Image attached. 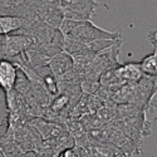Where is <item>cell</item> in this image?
<instances>
[{
	"label": "cell",
	"mask_w": 157,
	"mask_h": 157,
	"mask_svg": "<svg viewBox=\"0 0 157 157\" xmlns=\"http://www.w3.org/2000/svg\"><path fill=\"white\" fill-rule=\"evenodd\" d=\"M32 87V79L29 78V75L25 73V71H23L21 68L18 69V74H17V79H15V86L14 89L18 90L21 94H27L29 92V89Z\"/></svg>",
	"instance_id": "cell-9"
},
{
	"label": "cell",
	"mask_w": 157,
	"mask_h": 157,
	"mask_svg": "<svg viewBox=\"0 0 157 157\" xmlns=\"http://www.w3.org/2000/svg\"><path fill=\"white\" fill-rule=\"evenodd\" d=\"M147 40L151 43L153 52L151 54L143 57L140 60L141 69L145 74L148 75H157V30L150 32L147 35Z\"/></svg>",
	"instance_id": "cell-7"
},
{
	"label": "cell",
	"mask_w": 157,
	"mask_h": 157,
	"mask_svg": "<svg viewBox=\"0 0 157 157\" xmlns=\"http://www.w3.org/2000/svg\"><path fill=\"white\" fill-rule=\"evenodd\" d=\"M49 67L52 69V72L54 73V75L57 77V79H62V78L69 73L73 68H74V59L73 56L69 54L68 52H60V53L56 54L54 57H52L49 60Z\"/></svg>",
	"instance_id": "cell-6"
},
{
	"label": "cell",
	"mask_w": 157,
	"mask_h": 157,
	"mask_svg": "<svg viewBox=\"0 0 157 157\" xmlns=\"http://www.w3.org/2000/svg\"><path fill=\"white\" fill-rule=\"evenodd\" d=\"M27 23L23 19L10 15H0V35H8L24 28Z\"/></svg>",
	"instance_id": "cell-8"
},
{
	"label": "cell",
	"mask_w": 157,
	"mask_h": 157,
	"mask_svg": "<svg viewBox=\"0 0 157 157\" xmlns=\"http://www.w3.org/2000/svg\"><path fill=\"white\" fill-rule=\"evenodd\" d=\"M18 65L10 59H0V88L4 93L14 89L18 74Z\"/></svg>",
	"instance_id": "cell-5"
},
{
	"label": "cell",
	"mask_w": 157,
	"mask_h": 157,
	"mask_svg": "<svg viewBox=\"0 0 157 157\" xmlns=\"http://www.w3.org/2000/svg\"><path fill=\"white\" fill-rule=\"evenodd\" d=\"M155 89L157 90V75H156V86H155Z\"/></svg>",
	"instance_id": "cell-12"
},
{
	"label": "cell",
	"mask_w": 157,
	"mask_h": 157,
	"mask_svg": "<svg viewBox=\"0 0 157 157\" xmlns=\"http://www.w3.org/2000/svg\"><path fill=\"white\" fill-rule=\"evenodd\" d=\"M23 157H42V155L39 153V151H38V150H30V151L24 152Z\"/></svg>",
	"instance_id": "cell-10"
},
{
	"label": "cell",
	"mask_w": 157,
	"mask_h": 157,
	"mask_svg": "<svg viewBox=\"0 0 157 157\" xmlns=\"http://www.w3.org/2000/svg\"><path fill=\"white\" fill-rule=\"evenodd\" d=\"M5 36H6V35H0V49H2V48H3V45H4Z\"/></svg>",
	"instance_id": "cell-11"
},
{
	"label": "cell",
	"mask_w": 157,
	"mask_h": 157,
	"mask_svg": "<svg viewBox=\"0 0 157 157\" xmlns=\"http://www.w3.org/2000/svg\"><path fill=\"white\" fill-rule=\"evenodd\" d=\"M77 40H101V39H112V40H117L121 39L120 32H108L106 29H102L93 24L90 20H82L77 21L75 27L69 32L68 35Z\"/></svg>",
	"instance_id": "cell-2"
},
{
	"label": "cell",
	"mask_w": 157,
	"mask_h": 157,
	"mask_svg": "<svg viewBox=\"0 0 157 157\" xmlns=\"http://www.w3.org/2000/svg\"><path fill=\"white\" fill-rule=\"evenodd\" d=\"M42 19L53 28H59L64 19V11L60 0H25Z\"/></svg>",
	"instance_id": "cell-1"
},
{
	"label": "cell",
	"mask_w": 157,
	"mask_h": 157,
	"mask_svg": "<svg viewBox=\"0 0 157 157\" xmlns=\"http://www.w3.org/2000/svg\"><path fill=\"white\" fill-rule=\"evenodd\" d=\"M64 18L75 21L90 20L97 8L102 6L97 0H60Z\"/></svg>",
	"instance_id": "cell-3"
},
{
	"label": "cell",
	"mask_w": 157,
	"mask_h": 157,
	"mask_svg": "<svg viewBox=\"0 0 157 157\" xmlns=\"http://www.w3.org/2000/svg\"><path fill=\"white\" fill-rule=\"evenodd\" d=\"M0 15L20 18L27 23V25L39 19L36 13L30 8V5L25 0H21V2L20 0H6V2L0 0Z\"/></svg>",
	"instance_id": "cell-4"
},
{
	"label": "cell",
	"mask_w": 157,
	"mask_h": 157,
	"mask_svg": "<svg viewBox=\"0 0 157 157\" xmlns=\"http://www.w3.org/2000/svg\"><path fill=\"white\" fill-rule=\"evenodd\" d=\"M2 92H4V90H3L2 88H0V94H2Z\"/></svg>",
	"instance_id": "cell-13"
}]
</instances>
